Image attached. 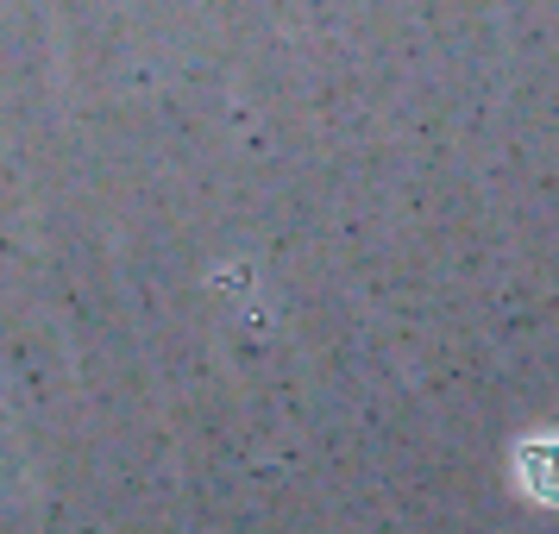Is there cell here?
Listing matches in <instances>:
<instances>
[{
	"label": "cell",
	"instance_id": "6da1fadb",
	"mask_svg": "<svg viewBox=\"0 0 559 534\" xmlns=\"http://www.w3.org/2000/svg\"><path fill=\"white\" fill-rule=\"evenodd\" d=\"M515 472H522V484H528L534 497H554L559 503V440H528L515 453Z\"/></svg>",
	"mask_w": 559,
	"mask_h": 534
}]
</instances>
